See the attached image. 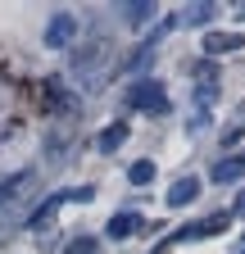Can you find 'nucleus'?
I'll return each mask as SVG.
<instances>
[{
    "label": "nucleus",
    "instance_id": "7",
    "mask_svg": "<svg viewBox=\"0 0 245 254\" xmlns=\"http://www.w3.org/2000/svg\"><path fill=\"white\" fill-rule=\"evenodd\" d=\"M59 204H64V195H50L32 218H27V227H50V222H55V213H59Z\"/></svg>",
    "mask_w": 245,
    "mask_h": 254
},
{
    "label": "nucleus",
    "instance_id": "2",
    "mask_svg": "<svg viewBox=\"0 0 245 254\" xmlns=\"http://www.w3.org/2000/svg\"><path fill=\"white\" fill-rule=\"evenodd\" d=\"M132 105L145 109V114H168V100H164V86H159V82H141V86L132 91Z\"/></svg>",
    "mask_w": 245,
    "mask_h": 254
},
{
    "label": "nucleus",
    "instance_id": "12",
    "mask_svg": "<svg viewBox=\"0 0 245 254\" xmlns=\"http://www.w3.org/2000/svg\"><path fill=\"white\" fill-rule=\"evenodd\" d=\"M127 18H132V23H145V18H155V5H132V9H127Z\"/></svg>",
    "mask_w": 245,
    "mask_h": 254
},
{
    "label": "nucleus",
    "instance_id": "3",
    "mask_svg": "<svg viewBox=\"0 0 245 254\" xmlns=\"http://www.w3.org/2000/svg\"><path fill=\"white\" fill-rule=\"evenodd\" d=\"M73 32H77V18H73V14H55L50 27H46V46H50V50H64V46L73 41Z\"/></svg>",
    "mask_w": 245,
    "mask_h": 254
},
{
    "label": "nucleus",
    "instance_id": "8",
    "mask_svg": "<svg viewBox=\"0 0 245 254\" xmlns=\"http://www.w3.org/2000/svg\"><path fill=\"white\" fill-rule=\"evenodd\" d=\"M136 227H141V218H136V213H118V218H109V236H114V241L132 236Z\"/></svg>",
    "mask_w": 245,
    "mask_h": 254
},
{
    "label": "nucleus",
    "instance_id": "13",
    "mask_svg": "<svg viewBox=\"0 0 245 254\" xmlns=\"http://www.w3.org/2000/svg\"><path fill=\"white\" fill-rule=\"evenodd\" d=\"M209 14H213L209 5H195V9H186V14H182V23H204Z\"/></svg>",
    "mask_w": 245,
    "mask_h": 254
},
{
    "label": "nucleus",
    "instance_id": "9",
    "mask_svg": "<svg viewBox=\"0 0 245 254\" xmlns=\"http://www.w3.org/2000/svg\"><path fill=\"white\" fill-rule=\"evenodd\" d=\"M122 136H127V127H122V123L105 127V132H100V150H118V145H122Z\"/></svg>",
    "mask_w": 245,
    "mask_h": 254
},
{
    "label": "nucleus",
    "instance_id": "1",
    "mask_svg": "<svg viewBox=\"0 0 245 254\" xmlns=\"http://www.w3.org/2000/svg\"><path fill=\"white\" fill-rule=\"evenodd\" d=\"M37 190V173L32 168H23V173H14L5 186H0V209H18L27 195H32Z\"/></svg>",
    "mask_w": 245,
    "mask_h": 254
},
{
    "label": "nucleus",
    "instance_id": "6",
    "mask_svg": "<svg viewBox=\"0 0 245 254\" xmlns=\"http://www.w3.org/2000/svg\"><path fill=\"white\" fill-rule=\"evenodd\" d=\"M245 37H236V32H213V37H204V50L209 55H223V50H241Z\"/></svg>",
    "mask_w": 245,
    "mask_h": 254
},
{
    "label": "nucleus",
    "instance_id": "14",
    "mask_svg": "<svg viewBox=\"0 0 245 254\" xmlns=\"http://www.w3.org/2000/svg\"><path fill=\"white\" fill-rule=\"evenodd\" d=\"M68 254H91V241H73V245H68Z\"/></svg>",
    "mask_w": 245,
    "mask_h": 254
},
{
    "label": "nucleus",
    "instance_id": "11",
    "mask_svg": "<svg viewBox=\"0 0 245 254\" xmlns=\"http://www.w3.org/2000/svg\"><path fill=\"white\" fill-rule=\"evenodd\" d=\"M145 64H150V46H145V50H136V55L127 59V73H141V68H145Z\"/></svg>",
    "mask_w": 245,
    "mask_h": 254
},
{
    "label": "nucleus",
    "instance_id": "4",
    "mask_svg": "<svg viewBox=\"0 0 245 254\" xmlns=\"http://www.w3.org/2000/svg\"><path fill=\"white\" fill-rule=\"evenodd\" d=\"M241 177H245V154L218 159V164H213V182H241Z\"/></svg>",
    "mask_w": 245,
    "mask_h": 254
},
{
    "label": "nucleus",
    "instance_id": "5",
    "mask_svg": "<svg viewBox=\"0 0 245 254\" xmlns=\"http://www.w3.org/2000/svg\"><path fill=\"white\" fill-rule=\"evenodd\" d=\"M195 195H200V182H195V177H182V182L168 190V204H173V209H182V204H191Z\"/></svg>",
    "mask_w": 245,
    "mask_h": 254
},
{
    "label": "nucleus",
    "instance_id": "10",
    "mask_svg": "<svg viewBox=\"0 0 245 254\" xmlns=\"http://www.w3.org/2000/svg\"><path fill=\"white\" fill-rule=\"evenodd\" d=\"M127 177H132L136 186H145V182H155V164H150V159H136V164L127 168Z\"/></svg>",
    "mask_w": 245,
    "mask_h": 254
},
{
    "label": "nucleus",
    "instance_id": "15",
    "mask_svg": "<svg viewBox=\"0 0 245 254\" xmlns=\"http://www.w3.org/2000/svg\"><path fill=\"white\" fill-rule=\"evenodd\" d=\"M232 213H245V190L236 195V204H232Z\"/></svg>",
    "mask_w": 245,
    "mask_h": 254
}]
</instances>
